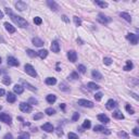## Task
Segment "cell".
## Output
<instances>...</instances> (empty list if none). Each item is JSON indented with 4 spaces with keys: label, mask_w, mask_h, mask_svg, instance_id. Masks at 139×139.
<instances>
[{
    "label": "cell",
    "mask_w": 139,
    "mask_h": 139,
    "mask_svg": "<svg viewBox=\"0 0 139 139\" xmlns=\"http://www.w3.org/2000/svg\"><path fill=\"white\" fill-rule=\"evenodd\" d=\"M5 12H7L9 15L11 16V20H12L17 26H20V27H23V28H24V27H27V26H28L27 21L24 20L23 17L19 16V15H15V14H14L12 11H11V9L7 8V9H5Z\"/></svg>",
    "instance_id": "1"
},
{
    "label": "cell",
    "mask_w": 139,
    "mask_h": 139,
    "mask_svg": "<svg viewBox=\"0 0 139 139\" xmlns=\"http://www.w3.org/2000/svg\"><path fill=\"white\" fill-rule=\"evenodd\" d=\"M97 20H98V22H100L101 24H109V23L112 22L111 17L104 15L103 13H99L98 14V19H97Z\"/></svg>",
    "instance_id": "2"
},
{
    "label": "cell",
    "mask_w": 139,
    "mask_h": 139,
    "mask_svg": "<svg viewBox=\"0 0 139 139\" xmlns=\"http://www.w3.org/2000/svg\"><path fill=\"white\" fill-rule=\"evenodd\" d=\"M24 70H25V72L27 73L29 76H32V77H36V76H37L36 71H35V69L31 65V64H25Z\"/></svg>",
    "instance_id": "3"
},
{
    "label": "cell",
    "mask_w": 139,
    "mask_h": 139,
    "mask_svg": "<svg viewBox=\"0 0 139 139\" xmlns=\"http://www.w3.org/2000/svg\"><path fill=\"white\" fill-rule=\"evenodd\" d=\"M93 131L97 132V133H102V134H105V135H110L111 134V131L105 127H103L101 125H96L93 127Z\"/></svg>",
    "instance_id": "4"
},
{
    "label": "cell",
    "mask_w": 139,
    "mask_h": 139,
    "mask_svg": "<svg viewBox=\"0 0 139 139\" xmlns=\"http://www.w3.org/2000/svg\"><path fill=\"white\" fill-rule=\"evenodd\" d=\"M126 38H127V39H128L129 41H131V44H132V45H137V44H138V40H139L138 35L129 33V34H127Z\"/></svg>",
    "instance_id": "5"
},
{
    "label": "cell",
    "mask_w": 139,
    "mask_h": 139,
    "mask_svg": "<svg viewBox=\"0 0 139 139\" xmlns=\"http://www.w3.org/2000/svg\"><path fill=\"white\" fill-rule=\"evenodd\" d=\"M0 121L5 123V124H9V125L12 123V119H11V116L9 114H7V113H0Z\"/></svg>",
    "instance_id": "6"
},
{
    "label": "cell",
    "mask_w": 139,
    "mask_h": 139,
    "mask_svg": "<svg viewBox=\"0 0 139 139\" xmlns=\"http://www.w3.org/2000/svg\"><path fill=\"white\" fill-rule=\"evenodd\" d=\"M20 110L22 112H24V113H29V112H32V106L26 102H21L20 103Z\"/></svg>",
    "instance_id": "7"
},
{
    "label": "cell",
    "mask_w": 139,
    "mask_h": 139,
    "mask_svg": "<svg viewBox=\"0 0 139 139\" xmlns=\"http://www.w3.org/2000/svg\"><path fill=\"white\" fill-rule=\"evenodd\" d=\"M78 104L81 106H84V108H93V103L89 101V100H85V99H81L78 100Z\"/></svg>",
    "instance_id": "8"
},
{
    "label": "cell",
    "mask_w": 139,
    "mask_h": 139,
    "mask_svg": "<svg viewBox=\"0 0 139 139\" xmlns=\"http://www.w3.org/2000/svg\"><path fill=\"white\" fill-rule=\"evenodd\" d=\"M67 59L71 62H75L77 60V53H76L75 50H69L67 51Z\"/></svg>",
    "instance_id": "9"
},
{
    "label": "cell",
    "mask_w": 139,
    "mask_h": 139,
    "mask_svg": "<svg viewBox=\"0 0 139 139\" xmlns=\"http://www.w3.org/2000/svg\"><path fill=\"white\" fill-rule=\"evenodd\" d=\"M116 106H117V103L113 99L108 100V102H106V104H105V108L108 109V110H113V109L116 108Z\"/></svg>",
    "instance_id": "10"
},
{
    "label": "cell",
    "mask_w": 139,
    "mask_h": 139,
    "mask_svg": "<svg viewBox=\"0 0 139 139\" xmlns=\"http://www.w3.org/2000/svg\"><path fill=\"white\" fill-rule=\"evenodd\" d=\"M8 65H10V66H19L20 62L17 61L14 57H8Z\"/></svg>",
    "instance_id": "11"
},
{
    "label": "cell",
    "mask_w": 139,
    "mask_h": 139,
    "mask_svg": "<svg viewBox=\"0 0 139 139\" xmlns=\"http://www.w3.org/2000/svg\"><path fill=\"white\" fill-rule=\"evenodd\" d=\"M41 129L43 131H45L47 133H52L53 132V126H52V124H50V123H46V124H44L43 126H41Z\"/></svg>",
    "instance_id": "12"
},
{
    "label": "cell",
    "mask_w": 139,
    "mask_h": 139,
    "mask_svg": "<svg viewBox=\"0 0 139 139\" xmlns=\"http://www.w3.org/2000/svg\"><path fill=\"white\" fill-rule=\"evenodd\" d=\"M47 4H48V7L51 9V10H53V11H58L59 10V5H58V3L55 1L48 0V1H47Z\"/></svg>",
    "instance_id": "13"
},
{
    "label": "cell",
    "mask_w": 139,
    "mask_h": 139,
    "mask_svg": "<svg viewBox=\"0 0 139 139\" xmlns=\"http://www.w3.org/2000/svg\"><path fill=\"white\" fill-rule=\"evenodd\" d=\"M50 48H51L52 52H54V53H59V51H60V45H59L58 41H52Z\"/></svg>",
    "instance_id": "14"
},
{
    "label": "cell",
    "mask_w": 139,
    "mask_h": 139,
    "mask_svg": "<svg viewBox=\"0 0 139 139\" xmlns=\"http://www.w3.org/2000/svg\"><path fill=\"white\" fill-rule=\"evenodd\" d=\"M15 8L19 11H24L25 9L27 8V5H26V3H25V2H23V1H17L15 3Z\"/></svg>",
    "instance_id": "15"
},
{
    "label": "cell",
    "mask_w": 139,
    "mask_h": 139,
    "mask_svg": "<svg viewBox=\"0 0 139 139\" xmlns=\"http://www.w3.org/2000/svg\"><path fill=\"white\" fill-rule=\"evenodd\" d=\"M97 117H98V120H99L101 123H103V124L110 123V119H109V117L106 116V115H104V114H99Z\"/></svg>",
    "instance_id": "16"
},
{
    "label": "cell",
    "mask_w": 139,
    "mask_h": 139,
    "mask_svg": "<svg viewBox=\"0 0 139 139\" xmlns=\"http://www.w3.org/2000/svg\"><path fill=\"white\" fill-rule=\"evenodd\" d=\"M91 75H93V78L97 79V81H101V79L103 78L102 77V74L100 73L99 71H97V70H93V73H91Z\"/></svg>",
    "instance_id": "17"
},
{
    "label": "cell",
    "mask_w": 139,
    "mask_h": 139,
    "mask_svg": "<svg viewBox=\"0 0 139 139\" xmlns=\"http://www.w3.org/2000/svg\"><path fill=\"white\" fill-rule=\"evenodd\" d=\"M4 27H5V29L9 32L10 34H13V33H15V27H14L13 25H11L10 23H8V22H5L4 23Z\"/></svg>",
    "instance_id": "18"
},
{
    "label": "cell",
    "mask_w": 139,
    "mask_h": 139,
    "mask_svg": "<svg viewBox=\"0 0 139 139\" xmlns=\"http://www.w3.org/2000/svg\"><path fill=\"white\" fill-rule=\"evenodd\" d=\"M13 90H14V93H17V94H22L23 91H24V87L21 86V85H17V84H16V85H14Z\"/></svg>",
    "instance_id": "19"
},
{
    "label": "cell",
    "mask_w": 139,
    "mask_h": 139,
    "mask_svg": "<svg viewBox=\"0 0 139 139\" xmlns=\"http://www.w3.org/2000/svg\"><path fill=\"white\" fill-rule=\"evenodd\" d=\"M32 41H33V45H35L36 47H43L44 46V41L38 37H34Z\"/></svg>",
    "instance_id": "20"
},
{
    "label": "cell",
    "mask_w": 139,
    "mask_h": 139,
    "mask_svg": "<svg viewBox=\"0 0 139 139\" xmlns=\"http://www.w3.org/2000/svg\"><path fill=\"white\" fill-rule=\"evenodd\" d=\"M45 83H46V85H48V86H53V85L57 84V79H55L54 77H47Z\"/></svg>",
    "instance_id": "21"
},
{
    "label": "cell",
    "mask_w": 139,
    "mask_h": 139,
    "mask_svg": "<svg viewBox=\"0 0 139 139\" xmlns=\"http://www.w3.org/2000/svg\"><path fill=\"white\" fill-rule=\"evenodd\" d=\"M7 101L10 102V103H14L16 101V96L12 93H9L8 96H7Z\"/></svg>",
    "instance_id": "22"
},
{
    "label": "cell",
    "mask_w": 139,
    "mask_h": 139,
    "mask_svg": "<svg viewBox=\"0 0 139 139\" xmlns=\"http://www.w3.org/2000/svg\"><path fill=\"white\" fill-rule=\"evenodd\" d=\"M87 87L89 88L90 90H98V89H100V86H99V85L96 84V83H93V82L88 83V84H87Z\"/></svg>",
    "instance_id": "23"
},
{
    "label": "cell",
    "mask_w": 139,
    "mask_h": 139,
    "mask_svg": "<svg viewBox=\"0 0 139 139\" xmlns=\"http://www.w3.org/2000/svg\"><path fill=\"white\" fill-rule=\"evenodd\" d=\"M112 115H113L114 119H117V120H123V119H124V115L122 114V112L119 111V110L114 111L113 113H112Z\"/></svg>",
    "instance_id": "24"
},
{
    "label": "cell",
    "mask_w": 139,
    "mask_h": 139,
    "mask_svg": "<svg viewBox=\"0 0 139 139\" xmlns=\"http://www.w3.org/2000/svg\"><path fill=\"white\" fill-rule=\"evenodd\" d=\"M120 16L122 17V19H124L125 21H127V22H132V16L129 15L128 13H126V12H121V13H120Z\"/></svg>",
    "instance_id": "25"
},
{
    "label": "cell",
    "mask_w": 139,
    "mask_h": 139,
    "mask_svg": "<svg viewBox=\"0 0 139 139\" xmlns=\"http://www.w3.org/2000/svg\"><path fill=\"white\" fill-rule=\"evenodd\" d=\"M46 100H47V102H49V103L52 104V103L55 102V100H57V96H55V94H48Z\"/></svg>",
    "instance_id": "26"
},
{
    "label": "cell",
    "mask_w": 139,
    "mask_h": 139,
    "mask_svg": "<svg viewBox=\"0 0 139 139\" xmlns=\"http://www.w3.org/2000/svg\"><path fill=\"white\" fill-rule=\"evenodd\" d=\"M22 84L24 85V86L27 88V89H29V90H32V91H36L37 90V88L36 87H34L33 85H31V84H28L27 82H25V81H22Z\"/></svg>",
    "instance_id": "27"
},
{
    "label": "cell",
    "mask_w": 139,
    "mask_h": 139,
    "mask_svg": "<svg viewBox=\"0 0 139 139\" xmlns=\"http://www.w3.org/2000/svg\"><path fill=\"white\" fill-rule=\"evenodd\" d=\"M37 54H38V57H39L40 59H45L47 58V55H48V51L47 50H39V51L37 52Z\"/></svg>",
    "instance_id": "28"
},
{
    "label": "cell",
    "mask_w": 139,
    "mask_h": 139,
    "mask_svg": "<svg viewBox=\"0 0 139 139\" xmlns=\"http://www.w3.org/2000/svg\"><path fill=\"white\" fill-rule=\"evenodd\" d=\"M133 67H134V64H133V62L132 61H126V65L124 66V71H131V70H133Z\"/></svg>",
    "instance_id": "29"
},
{
    "label": "cell",
    "mask_w": 139,
    "mask_h": 139,
    "mask_svg": "<svg viewBox=\"0 0 139 139\" xmlns=\"http://www.w3.org/2000/svg\"><path fill=\"white\" fill-rule=\"evenodd\" d=\"M60 90L61 91H65V93H69L70 88H69V86H67L65 83H61L60 84Z\"/></svg>",
    "instance_id": "30"
},
{
    "label": "cell",
    "mask_w": 139,
    "mask_h": 139,
    "mask_svg": "<svg viewBox=\"0 0 139 139\" xmlns=\"http://www.w3.org/2000/svg\"><path fill=\"white\" fill-rule=\"evenodd\" d=\"M94 4L99 5L100 8H108V5H109L106 2H104V1H99V0H96V1H94Z\"/></svg>",
    "instance_id": "31"
},
{
    "label": "cell",
    "mask_w": 139,
    "mask_h": 139,
    "mask_svg": "<svg viewBox=\"0 0 139 139\" xmlns=\"http://www.w3.org/2000/svg\"><path fill=\"white\" fill-rule=\"evenodd\" d=\"M91 127V122L89 120H85L84 123H83V128L84 129H89Z\"/></svg>",
    "instance_id": "32"
},
{
    "label": "cell",
    "mask_w": 139,
    "mask_h": 139,
    "mask_svg": "<svg viewBox=\"0 0 139 139\" xmlns=\"http://www.w3.org/2000/svg\"><path fill=\"white\" fill-rule=\"evenodd\" d=\"M79 77H78V74L76 73V72H73V73H71V75L69 76V79L70 81H77Z\"/></svg>",
    "instance_id": "33"
},
{
    "label": "cell",
    "mask_w": 139,
    "mask_h": 139,
    "mask_svg": "<svg viewBox=\"0 0 139 139\" xmlns=\"http://www.w3.org/2000/svg\"><path fill=\"white\" fill-rule=\"evenodd\" d=\"M45 113L47 115H49V116H51V115L55 114V110H54V109H52V108H48V109H46Z\"/></svg>",
    "instance_id": "34"
},
{
    "label": "cell",
    "mask_w": 139,
    "mask_h": 139,
    "mask_svg": "<svg viewBox=\"0 0 139 139\" xmlns=\"http://www.w3.org/2000/svg\"><path fill=\"white\" fill-rule=\"evenodd\" d=\"M2 83H3L4 85H7V86H9V85L11 84V78L9 77V76H3V78H2Z\"/></svg>",
    "instance_id": "35"
},
{
    "label": "cell",
    "mask_w": 139,
    "mask_h": 139,
    "mask_svg": "<svg viewBox=\"0 0 139 139\" xmlns=\"http://www.w3.org/2000/svg\"><path fill=\"white\" fill-rule=\"evenodd\" d=\"M117 135H119V137L122 138V139H129L128 134H127V133H125V132H120Z\"/></svg>",
    "instance_id": "36"
},
{
    "label": "cell",
    "mask_w": 139,
    "mask_h": 139,
    "mask_svg": "<svg viewBox=\"0 0 139 139\" xmlns=\"http://www.w3.org/2000/svg\"><path fill=\"white\" fill-rule=\"evenodd\" d=\"M125 109H126V111L128 112L129 114H135V111H134V109L132 108L129 104H126V106H125Z\"/></svg>",
    "instance_id": "37"
},
{
    "label": "cell",
    "mask_w": 139,
    "mask_h": 139,
    "mask_svg": "<svg viewBox=\"0 0 139 139\" xmlns=\"http://www.w3.org/2000/svg\"><path fill=\"white\" fill-rule=\"evenodd\" d=\"M77 70H78V72H79V73H82V74H85V73H86V67H85L84 65H83V64H81V65H78Z\"/></svg>",
    "instance_id": "38"
},
{
    "label": "cell",
    "mask_w": 139,
    "mask_h": 139,
    "mask_svg": "<svg viewBox=\"0 0 139 139\" xmlns=\"http://www.w3.org/2000/svg\"><path fill=\"white\" fill-rule=\"evenodd\" d=\"M17 139H29V134L28 133H23V134H21L19 136Z\"/></svg>",
    "instance_id": "39"
},
{
    "label": "cell",
    "mask_w": 139,
    "mask_h": 139,
    "mask_svg": "<svg viewBox=\"0 0 139 139\" xmlns=\"http://www.w3.org/2000/svg\"><path fill=\"white\" fill-rule=\"evenodd\" d=\"M26 53H27L31 58H34L35 55H36V52H35L34 50H32V49H27V50H26Z\"/></svg>",
    "instance_id": "40"
},
{
    "label": "cell",
    "mask_w": 139,
    "mask_h": 139,
    "mask_svg": "<svg viewBox=\"0 0 139 139\" xmlns=\"http://www.w3.org/2000/svg\"><path fill=\"white\" fill-rule=\"evenodd\" d=\"M73 19H74V22H75L76 26H81V25H82V20L79 19L78 16H74Z\"/></svg>",
    "instance_id": "41"
},
{
    "label": "cell",
    "mask_w": 139,
    "mask_h": 139,
    "mask_svg": "<svg viewBox=\"0 0 139 139\" xmlns=\"http://www.w3.org/2000/svg\"><path fill=\"white\" fill-rule=\"evenodd\" d=\"M27 103L29 105H31V104H35V105H36V104H38V101H37V99H35V98H29Z\"/></svg>",
    "instance_id": "42"
},
{
    "label": "cell",
    "mask_w": 139,
    "mask_h": 139,
    "mask_svg": "<svg viewBox=\"0 0 139 139\" xmlns=\"http://www.w3.org/2000/svg\"><path fill=\"white\" fill-rule=\"evenodd\" d=\"M43 116H44V113H40V112H38V113H36V114H35L34 116H33V119H34L35 121H37V120H40Z\"/></svg>",
    "instance_id": "43"
},
{
    "label": "cell",
    "mask_w": 139,
    "mask_h": 139,
    "mask_svg": "<svg viewBox=\"0 0 139 139\" xmlns=\"http://www.w3.org/2000/svg\"><path fill=\"white\" fill-rule=\"evenodd\" d=\"M103 63H104L105 65H111L112 64V59L111 58H104L103 59Z\"/></svg>",
    "instance_id": "44"
},
{
    "label": "cell",
    "mask_w": 139,
    "mask_h": 139,
    "mask_svg": "<svg viewBox=\"0 0 139 139\" xmlns=\"http://www.w3.org/2000/svg\"><path fill=\"white\" fill-rule=\"evenodd\" d=\"M34 23L37 24V25H40L41 23H43V20H41V17L36 16V17H34Z\"/></svg>",
    "instance_id": "45"
},
{
    "label": "cell",
    "mask_w": 139,
    "mask_h": 139,
    "mask_svg": "<svg viewBox=\"0 0 139 139\" xmlns=\"http://www.w3.org/2000/svg\"><path fill=\"white\" fill-rule=\"evenodd\" d=\"M102 96H103V93H97L93 97H94V99H96L97 101H100V100L102 99Z\"/></svg>",
    "instance_id": "46"
},
{
    "label": "cell",
    "mask_w": 139,
    "mask_h": 139,
    "mask_svg": "<svg viewBox=\"0 0 139 139\" xmlns=\"http://www.w3.org/2000/svg\"><path fill=\"white\" fill-rule=\"evenodd\" d=\"M78 119H79V113H74L73 114V116H72V122H76V121H78Z\"/></svg>",
    "instance_id": "47"
},
{
    "label": "cell",
    "mask_w": 139,
    "mask_h": 139,
    "mask_svg": "<svg viewBox=\"0 0 139 139\" xmlns=\"http://www.w3.org/2000/svg\"><path fill=\"white\" fill-rule=\"evenodd\" d=\"M69 139H78V136L76 134H74V133H69Z\"/></svg>",
    "instance_id": "48"
},
{
    "label": "cell",
    "mask_w": 139,
    "mask_h": 139,
    "mask_svg": "<svg viewBox=\"0 0 139 139\" xmlns=\"http://www.w3.org/2000/svg\"><path fill=\"white\" fill-rule=\"evenodd\" d=\"M133 133H134V135H135V136H137V137L139 136V129L137 128V127H135V128L133 129Z\"/></svg>",
    "instance_id": "49"
},
{
    "label": "cell",
    "mask_w": 139,
    "mask_h": 139,
    "mask_svg": "<svg viewBox=\"0 0 139 139\" xmlns=\"http://www.w3.org/2000/svg\"><path fill=\"white\" fill-rule=\"evenodd\" d=\"M3 139H14V138H13V136L11 135V134H5Z\"/></svg>",
    "instance_id": "50"
},
{
    "label": "cell",
    "mask_w": 139,
    "mask_h": 139,
    "mask_svg": "<svg viewBox=\"0 0 139 139\" xmlns=\"http://www.w3.org/2000/svg\"><path fill=\"white\" fill-rule=\"evenodd\" d=\"M62 20H63L64 22H66V23H70V20L67 19V16H66V15H62Z\"/></svg>",
    "instance_id": "51"
},
{
    "label": "cell",
    "mask_w": 139,
    "mask_h": 139,
    "mask_svg": "<svg viewBox=\"0 0 139 139\" xmlns=\"http://www.w3.org/2000/svg\"><path fill=\"white\" fill-rule=\"evenodd\" d=\"M131 94H132V96H133V98H134V99H136V100H138V99H139V98H138V96H137V94H136V93H132Z\"/></svg>",
    "instance_id": "52"
},
{
    "label": "cell",
    "mask_w": 139,
    "mask_h": 139,
    "mask_svg": "<svg viewBox=\"0 0 139 139\" xmlns=\"http://www.w3.org/2000/svg\"><path fill=\"white\" fill-rule=\"evenodd\" d=\"M5 94V91L3 89H0V97H2V96H4Z\"/></svg>",
    "instance_id": "53"
},
{
    "label": "cell",
    "mask_w": 139,
    "mask_h": 139,
    "mask_svg": "<svg viewBox=\"0 0 139 139\" xmlns=\"http://www.w3.org/2000/svg\"><path fill=\"white\" fill-rule=\"evenodd\" d=\"M60 108L64 111V110H65V104H64V103H61V104H60Z\"/></svg>",
    "instance_id": "54"
},
{
    "label": "cell",
    "mask_w": 139,
    "mask_h": 139,
    "mask_svg": "<svg viewBox=\"0 0 139 139\" xmlns=\"http://www.w3.org/2000/svg\"><path fill=\"white\" fill-rule=\"evenodd\" d=\"M2 17H3V12L0 10V19H2Z\"/></svg>",
    "instance_id": "55"
},
{
    "label": "cell",
    "mask_w": 139,
    "mask_h": 139,
    "mask_svg": "<svg viewBox=\"0 0 139 139\" xmlns=\"http://www.w3.org/2000/svg\"><path fill=\"white\" fill-rule=\"evenodd\" d=\"M55 70H57L58 72H60V71H61V70H60V67H59V63L57 64V69H55Z\"/></svg>",
    "instance_id": "56"
},
{
    "label": "cell",
    "mask_w": 139,
    "mask_h": 139,
    "mask_svg": "<svg viewBox=\"0 0 139 139\" xmlns=\"http://www.w3.org/2000/svg\"><path fill=\"white\" fill-rule=\"evenodd\" d=\"M1 62H2V61H1V58H0V64H1Z\"/></svg>",
    "instance_id": "57"
}]
</instances>
